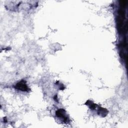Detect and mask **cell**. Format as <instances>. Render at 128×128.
Listing matches in <instances>:
<instances>
[{
	"instance_id": "obj_1",
	"label": "cell",
	"mask_w": 128,
	"mask_h": 128,
	"mask_svg": "<svg viewBox=\"0 0 128 128\" xmlns=\"http://www.w3.org/2000/svg\"><path fill=\"white\" fill-rule=\"evenodd\" d=\"M14 88L20 90L22 92H27L28 90V86L25 80H22L20 82H18Z\"/></svg>"
},
{
	"instance_id": "obj_2",
	"label": "cell",
	"mask_w": 128,
	"mask_h": 128,
	"mask_svg": "<svg viewBox=\"0 0 128 128\" xmlns=\"http://www.w3.org/2000/svg\"><path fill=\"white\" fill-rule=\"evenodd\" d=\"M56 115L60 118L62 119L64 122L68 121V117L64 109L61 108L58 110L56 112Z\"/></svg>"
},
{
	"instance_id": "obj_3",
	"label": "cell",
	"mask_w": 128,
	"mask_h": 128,
	"mask_svg": "<svg viewBox=\"0 0 128 128\" xmlns=\"http://www.w3.org/2000/svg\"><path fill=\"white\" fill-rule=\"evenodd\" d=\"M98 112L100 116H105L107 114L108 112L105 108H100L98 110Z\"/></svg>"
},
{
	"instance_id": "obj_4",
	"label": "cell",
	"mask_w": 128,
	"mask_h": 128,
	"mask_svg": "<svg viewBox=\"0 0 128 128\" xmlns=\"http://www.w3.org/2000/svg\"><path fill=\"white\" fill-rule=\"evenodd\" d=\"M86 103H88V104H86L88 105V106H89V108H91V109H92V110L94 109V108H96V105L95 104H94V103L92 102V101H90V100H88Z\"/></svg>"
}]
</instances>
